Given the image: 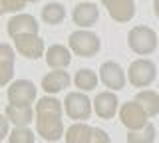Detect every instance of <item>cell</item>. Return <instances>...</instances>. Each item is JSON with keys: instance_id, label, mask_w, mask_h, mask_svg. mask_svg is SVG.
I'll return each mask as SVG.
<instances>
[{"instance_id": "obj_3", "label": "cell", "mask_w": 159, "mask_h": 143, "mask_svg": "<svg viewBox=\"0 0 159 143\" xmlns=\"http://www.w3.org/2000/svg\"><path fill=\"white\" fill-rule=\"evenodd\" d=\"M68 48L76 54V56H80V58H92V56H96V54L99 52L102 42H99L98 34H93L92 30H84V28H80V30L70 34Z\"/></svg>"}, {"instance_id": "obj_20", "label": "cell", "mask_w": 159, "mask_h": 143, "mask_svg": "<svg viewBox=\"0 0 159 143\" xmlns=\"http://www.w3.org/2000/svg\"><path fill=\"white\" fill-rule=\"evenodd\" d=\"M74 83L80 92H92L98 87V74L89 68H84V70H78L76 76H74Z\"/></svg>"}, {"instance_id": "obj_9", "label": "cell", "mask_w": 159, "mask_h": 143, "mask_svg": "<svg viewBox=\"0 0 159 143\" xmlns=\"http://www.w3.org/2000/svg\"><path fill=\"white\" fill-rule=\"evenodd\" d=\"M8 101L14 105H32L36 100V86L30 80H16L8 87Z\"/></svg>"}, {"instance_id": "obj_2", "label": "cell", "mask_w": 159, "mask_h": 143, "mask_svg": "<svg viewBox=\"0 0 159 143\" xmlns=\"http://www.w3.org/2000/svg\"><path fill=\"white\" fill-rule=\"evenodd\" d=\"M159 36L149 26H133L127 34V46L137 56H149L157 50Z\"/></svg>"}, {"instance_id": "obj_13", "label": "cell", "mask_w": 159, "mask_h": 143, "mask_svg": "<svg viewBox=\"0 0 159 143\" xmlns=\"http://www.w3.org/2000/svg\"><path fill=\"white\" fill-rule=\"evenodd\" d=\"M72 20L80 28H92L99 20V8L92 2H80L72 10Z\"/></svg>"}, {"instance_id": "obj_8", "label": "cell", "mask_w": 159, "mask_h": 143, "mask_svg": "<svg viewBox=\"0 0 159 143\" xmlns=\"http://www.w3.org/2000/svg\"><path fill=\"white\" fill-rule=\"evenodd\" d=\"M119 119L127 127V131H131V129H141V127H145L149 123L147 121L149 115L141 107L139 101H127L119 107Z\"/></svg>"}, {"instance_id": "obj_6", "label": "cell", "mask_w": 159, "mask_h": 143, "mask_svg": "<svg viewBox=\"0 0 159 143\" xmlns=\"http://www.w3.org/2000/svg\"><path fill=\"white\" fill-rule=\"evenodd\" d=\"M99 82L111 92H119L127 83V74L117 62H103L99 66Z\"/></svg>"}, {"instance_id": "obj_30", "label": "cell", "mask_w": 159, "mask_h": 143, "mask_svg": "<svg viewBox=\"0 0 159 143\" xmlns=\"http://www.w3.org/2000/svg\"><path fill=\"white\" fill-rule=\"evenodd\" d=\"M30 2H40V0H30Z\"/></svg>"}, {"instance_id": "obj_15", "label": "cell", "mask_w": 159, "mask_h": 143, "mask_svg": "<svg viewBox=\"0 0 159 143\" xmlns=\"http://www.w3.org/2000/svg\"><path fill=\"white\" fill-rule=\"evenodd\" d=\"M70 74L64 70H54L42 78V90L46 93H60L70 86Z\"/></svg>"}, {"instance_id": "obj_16", "label": "cell", "mask_w": 159, "mask_h": 143, "mask_svg": "<svg viewBox=\"0 0 159 143\" xmlns=\"http://www.w3.org/2000/svg\"><path fill=\"white\" fill-rule=\"evenodd\" d=\"M6 117L10 119V123L20 127H26L34 121V109L32 105H14V103H8L6 105Z\"/></svg>"}, {"instance_id": "obj_19", "label": "cell", "mask_w": 159, "mask_h": 143, "mask_svg": "<svg viewBox=\"0 0 159 143\" xmlns=\"http://www.w3.org/2000/svg\"><path fill=\"white\" fill-rule=\"evenodd\" d=\"M135 101L141 103V107L147 111L149 117H155L159 113V93L153 90H141L135 96Z\"/></svg>"}, {"instance_id": "obj_25", "label": "cell", "mask_w": 159, "mask_h": 143, "mask_svg": "<svg viewBox=\"0 0 159 143\" xmlns=\"http://www.w3.org/2000/svg\"><path fill=\"white\" fill-rule=\"evenodd\" d=\"M89 143H111V139H109V135H107L106 129H102V127H93L92 137H89Z\"/></svg>"}, {"instance_id": "obj_11", "label": "cell", "mask_w": 159, "mask_h": 143, "mask_svg": "<svg viewBox=\"0 0 159 143\" xmlns=\"http://www.w3.org/2000/svg\"><path fill=\"white\" fill-rule=\"evenodd\" d=\"M6 28H8V36L14 38V36H18V34H38L40 24L36 22V18L30 16V14L16 12L8 20V26Z\"/></svg>"}, {"instance_id": "obj_10", "label": "cell", "mask_w": 159, "mask_h": 143, "mask_svg": "<svg viewBox=\"0 0 159 143\" xmlns=\"http://www.w3.org/2000/svg\"><path fill=\"white\" fill-rule=\"evenodd\" d=\"M102 4L107 8L109 18L119 24L129 22L135 16V2L133 0H102Z\"/></svg>"}, {"instance_id": "obj_27", "label": "cell", "mask_w": 159, "mask_h": 143, "mask_svg": "<svg viewBox=\"0 0 159 143\" xmlns=\"http://www.w3.org/2000/svg\"><path fill=\"white\" fill-rule=\"evenodd\" d=\"M10 135V119L6 117V113H0V141L4 139V137Z\"/></svg>"}, {"instance_id": "obj_32", "label": "cell", "mask_w": 159, "mask_h": 143, "mask_svg": "<svg viewBox=\"0 0 159 143\" xmlns=\"http://www.w3.org/2000/svg\"><path fill=\"white\" fill-rule=\"evenodd\" d=\"M143 2H145V0H143Z\"/></svg>"}, {"instance_id": "obj_24", "label": "cell", "mask_w": 159, "mask_h": 143, "mask_svg": "<svg viewBox=\"0 0 159 143\" xmlns=\"http://www.w3.org/2000/svg\"><path fill=\"white\" fill-rule=\"evenodd\" d=\"M0 2H2L4 12H20L22 8H26L30 0H0Z\"/></svg>"}, {"instance_id": "obj_23", "label": "cell", "mask_w": 159, "mask_h": 143, "mask_svg": "<svg viewBox=\"0 0 159 143\" xmlns=\"http://www.w3.org/2000/svg\"><path fill=\"white\" fill-rule=\"evenodd\" d=\"M14 78V62L10 60H0V87L12 82Z\"/></svg>"}, {"instance_id": "obj_12", "label": "cell", "mask_w": 159, "mask_h": 143, "mask_svg": "<svg viewBox=\"0 0 159 143\" xmlns=\"http://www.w3.org/2000/svg\"><path fill=\"white\" fill-rule=\"evenodd\" d=\"M117 107H119V100H117L116 92H111V90L99 92L96 96V100H93V111L102 119H111L117 113Z\"/></svg>"}, {"instance_id": "obj_1", "label": "cell", "mask_w": 159, "mask_h": 143, "mask_svg": "<svg viewBox=\"0 0 159 143\" xmlns=\"http://www.w3.org/2000/svg\"><path fill=\"white\" fill-rule=\"evenodd\" d=\"M64 101H60L58 97L44 96L42 100L36 103V133L42 139L50 143H56L64 137Z\"/></svg>"}, {"instance_id": "obj_22", "label": "cell", "mask_w": 159, "mask_h": 143, "mask_svg": "<svg viewBox=\"0 0 159 143\" xmlns=\"http://www.w3.org/2000/svg\"><path fill=\"white\" fill-rule=\"evenodd\" d=\"M34 139H36V135L32 129H28V125L26 127L14 125V129L8 135V143H34Z\"/></svg>"}, {"instance_id": "obj_17", "label": "cell", "mask_w": 159, "mask_h": 143, "mask_svg": "<svg viewBox=\"0 0 159 143\" xmlns=\"http://www.w3.org/2000/svg\"><path fill=\"white\" fill-rule=\"evenodd\" d=\"M93 127L86 121H76L74 125H70L66 129V143H89Z\"/></svg>"}, {"instance_id": "obj_4", "label": "cell", "mask_w": 159, "mask_h": 143, "mask_svg": "<svg viewBox=\"0 0 159 143\" xmlns=\"http://www.w3.org/2000/svg\"><path fill=\"white\" fill-rule=\"evenodd\" d=\"M157 78V66L155 62L147 58H137L129 64L127 70V80L133 87H149Z\"/></svg>"}, {"instance_id": "obj_18", "label": "cell", "mask_w": 159, "mask_h": 143, "mask_svg": "<svg viewBox=\"0 0 159 143\" xmlns=\"http://www.w3.org/2000/svg\"><path fill=\"white\" fill-rule=\"evenodd\" d=\"M64 18H66V8H64V4H60V2H48L46 6L42 8V20L46 24H50V26L62 24Z\"/></svg>"}, {"instance_id": "obj_26", "label": "cell", "mask_w": 159, "mask_h": 143, "mask_svg": "<svg viewBox=\"0 0 159 143\" xmlns=\"http://www.w3.org/2000/svg\"><path fill=\"white\" fill-rule=\"evenodd\" d=\"M0 60H10V62L16 60V52L10 44H0Z\"/></svg>"}, {"instance_id": "obj_31", "label": "cell", "mask_w": 159, "mask_h": 143, "mask_svg": "<svg viewBox=\"0 0 159 143\" xmlns=\"http://www.w3.org/2000/svg\"><path fill=\"white\" fill-rule=\"evenodd\" d=\"M82 2H86V0H82Z\"/></svg>"}, {"instance_id": "obj_7", "label": "cell", "mask_w": 159, "mask_h": 143, "mask_svg": "<svg viewBox=\"0 0 159 143\" xmlns=\"http://www.w3.org/2000/svg\"><path fill=\"white\" fill-rule=\"evenodd\" d=\"M14 48L20 56L28 58V60H38L46 52L44 40L38 34H18V36H14Z\"/></svg>"}, {"instance_id": "obj_29", "label": "cell", "mask_w": 159, "mask_h": 143, "mask_svg": "<svg viewBox=\"0 0 159 143\" xmlns=\"http://www.w3.org/2000/svg\"><path fill=\"white\" fill-rule=\"evenodd\" d=\"M4 14V8H2V2H0V16H2Z\"/></svg>"}, {"instance_id": "obj_14", "label": "cell", "mask_w": 159, "mask_h": 143, "mask_svg": "<svg viewBox=\"0 0 159 143\" xmlns=\"http://www.w3.org/2000/svg\"><path fill=\"white\" fill-rule=\"evenodd\" d=\"M72 62V50L62 44H52L46 50V64L54 70H64Z\"/></svg>"}, {"instance_id": "obj_28", "label": "cell", "mask_w": 159, "mask_h": 143, "mask_svg": "<svg viewBox=\"0 0 159 143\" xmlns=\"http://www.w3.org/2000/svg\"><path fill=\"white\" fill-rule=\"evenodd\" d=\"M153 12H155V16L159 18V0H155V2H153Z\"/></svg>"}, {"instance_id": "obj_21", "label": "cell", "mask_w": 159, "mask_h": 143, "mask_svg": "<svg viewBox=\"0 0 159 143\" xmlns=\"http://www.w3.org/2000/svg\"><path fill=\"white\" fill-rule=\"evenodd\" d=\"M157 137V129L153 123H147L141 129L127 131V143H153Z\"/></svg>"}, {"instance_id": "obj_5", "label": "cell", "mask_w": 159, "mask_h": 143, "mask_svg": "<svg viewBox=\"0 0 159 143\" xmlns=\"http://www.w3.org/2000/svg\"><path fill=\"white\" fill-rule=\"evenodd\" d=\"M64 109H66V115L74 121H86L92 115V101L86 93L82 92H70L64 100Z\"/></svg>"}]
</instances>
